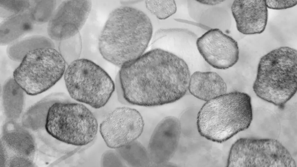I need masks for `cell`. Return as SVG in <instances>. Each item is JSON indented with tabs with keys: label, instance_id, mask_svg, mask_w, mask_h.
<instances>
[{
	"label": "cell",
	"instance_id": "obj_1",
	"mask_svg": "<svg viewBox=\"0 0 297 167\" xmlns=\"http://www.w3.org/2000/svg\"><path fill=\"white\" fill-rule=\"evenodd\" d=\"M191 76L184 60L158 48L124 65L119 72L125 100L144 107L164 105L180 99L188 90Z\"/></svg>",
	"mask_w": 297,
	"mask_h": 167
},
{
	"label": "cell",
	"instance_id": "obj_2",
	"mask_svg": "<svg viewBox=\"0 0 297 167\" xmlns=\"http://www.w3.org/2000/svg\"><path fill=\"white\" fill-rule=\"evenodd\" d=\"M152 34L151 21L145 14L121 6L110 14L99 37V50L105 60L121 67L144 53Z\"/></svg>",
	"mask_w": 297,
	"mask_h": 167
},
{
	"label": "cell",
	"instance_id": "obj_3",
	"mask_svg": "<svg viewBox=\"0 0 297 167\" xmlns=\"http://www.w3.org/2000/svg\"><path fill=\"white\" fill-rule=\"evenodd\" d=\"M253 117L250 96L233 91L204 103L198 113V129L202 136L222 143L249 128Z\"/></svg>",
	"mask_w": 297,
	"mask_h": 167
},
{
	"label": "cell",
	"instance_id": "obj_4",
	"mask_svg": "<svg viewBox=\"0 0 297 167\" xmlns=\"http://www.w3.org/2000/svg\"><path fill=\"white\" fill-rule=\"evenodd\" d=\"M253 89L258 97L282 108L297 91L296 50L282 46L262 57Z\"/></svg>",
	"mask_w": 297,
	"mask_h": 167
},
{
	"label": "cell",
	"instance_id": "obj_5",
	"mask_svg": "<svg viewBox=\"0 0 297 167\" xmlns=\"http://www.w3.org/2000/svg\"><path fill=\"white\" fill-rule=\"evenodd\" d=\"M45 127L47 133L56 139L82 146L94 140L98 124L93 114L85 106L62 99L50 107Z\"/></svg>",
	"mask_w": 297,
	"mask_h": 167
},
{
	"label": "cell",
	"instance_id": "obj_6",
	"mask_svg": "<svg viewBox=\"0 0 297 167\" xmlns=\"http://www.w3.org/2000/svg\"><path fill=\"white\" fill-rule=\"evenodd\" d=\"M64 75L71 98L95 108L105 105L115 89L114 83L106 72L88 59L73 61L68 65Z\"/></svg>",
	"mask_w": 297,
	"mask_h": 167
},
{
	"label": "cell",
	"instance_id": "obj_7",
	"mask_svg": "<svg viewBox=\"0 0 297 167\" xmlns=\"http://www.w3.org/2000/svg\"><path fill=\"white\" fill-rule=\"evenodd\" d=\"M66 65L55 48H41L24 57L14 71L13 78L26 93L36 95L58 81L64 75Z\"/></svg>",
	"mask_w": 297,
	"mask_h": 167
},
{
	"label": "cell",
	"instance_id": "obj_8",
	"mask_svg": "<svg viewBox=\"0 0 297 167\" xmlns=\"http://www.w3.org/2000/svg\"><path fill=\"white\" fill-rule=\"evenodd\" d=\"M227 167H296L287 149L271 139L241 138L232 145Z\"/></svg>",
	"mask_w": 297,
	"mask_h": 167
},
{
	"label": "cell",
	"instance_id": "obj_9",
	"mask_svg": "<svg viewBox=\"0 0 297 167\" xmlns=\"http://www.w3.org/2000/svg\"><path fill=\"white\" fill-rule=\"evenodd\" d=\"M144 123L142 115L135 109L117 108L101 123L100 134L107 146L118 149L136 140L142 134Z\"/></svg>",
	"mask_w": 297,
	"mask_h": 167
},
{
	"label": "cell",
	"instance_id": "obj_10",
	"mask_svg": "<svg viewBox=\"0 0 297 167\" xmlns=\"http://www.w3.org/2000/svg\"><path fill=\"white\" fill-rule=\"evenodd\" d=\"M6 123L1 139L0 167L33 166L35 152L30 133L13 120Z\"/></svg>",
	"mask_w": 297,
	"mask_h": 167
},
{
	"label": "cell",
	"instance_id": "obj_11",
	"mask_svg": "<svg viewBox=\"0 0 297 167\" xmlns=\"http://www.w3.org/2000/svg\"><path fill=\"white\" fill-rule=\"evenodd\" d=\"M90 0H65L59 5L47 24L48 37L61 41L79 33L92 8Z\"/></svg>",
	"mask_w": 297,
	"mask_h": 167
},
{
	"label": "cell",
	"instance_id": "obj_12",
	"mask_svg": "<svg viewBox=\"0 0 297 167\" xmlns=\"http://www.w3.org/2000/svg\"><path fill=\"white\" fill-rule=\"evenodd\" d=\"M198 49L205 60L213 67L226 69L239 59L237 42L218 28L211 29L198 38Z\"/></svg>",
	"mask_w": 297,
	"mask_h": 167
},
{
	"label": "cell",
	"instance_id": "obj_13",
	"mask_svg": "<svg viewBox=\"0 0 297 167\" xmlns=\"http://www.w3.org/2000/svg\"><path fill=\"white\" fill-rule=\"evenodd\" d=\"M181 131L180 122L175 117H166L158 123L147 149L152 164L164 165L171 159L177 149Z\"/></svg>",
	"mask_w": 297,
	"mask_h": 167
},
{
	"label": "cell",
	"instance_id": "obj_14",
	"mask_svg": "<svg viewBox=\"0 0 297 167\" xmlns=\"http://www.w3.org/2000/svg\"><path fill=\"white\" fill-rule=\"evenodd\" d=\"M267 8L265 0L234 1L231 9L238 30L245 35L262 32L267 23Z\"/></svg>",
	"mask_w": 297,
	"mask_h": 167
},
{
	"label": "cell",
	"instance_id": "obj_15",
	"mask_svg": "<svg viewBox=\"0 0 297 167\" xmlns=\"http://www.w3.org/2000/svg\"><path fill=\"white\" fill-rule=\"evenodd\" d=\"M227 85L218 74L196 71L191 76L189 89L196 97L207 101L227 93Z\"/></svg>",
	"mask_w": 297,
	"mask_h": 167
},
{
	"label": "cell",
	"instance_id": "obj_16",
	"mask_svg": "<svg viewBox=\"0 0 297 167\" xmlns=\"http://www.w3.org/2000/svg\"><path fill=\"white\" fill-rule=\"evenodd\" d=\"M28 11L12 17L3 20L1 22V45H9L26 35L32 33L34 25L30 18Z\"/></svg>",
	"mask_w": 297,
	"mask_h": 167
},
{
	"label": "cell",
	"instance_id": "obj_17",
	"mask_svg": "<svg viewBox=\"0 0 297 167\" xmlns=\"http://www.w3.org/2000/svg\"><path fill=\"white\" fill-rule=\"evenodd\" d=\"M25 93L13 78L6 80L2 87V106L4 114L9 120L19 118L23 108Z\"/></svg>",
	"mask_w": 297,
	"mask_h": 167
},
{
	"label": "cell",
	"instance_id": "obj_18",
	"mask_svg": "<svg viewBox=\"0 0 297 167\" xmlns=\"http://www.w3.org/2000/svg\"><path fill=\"white\" fill-rule=\"evenodd\" d=\"M53 40L46 36L32 35L23 37L8 45L7 54L9 58L17 62H21L29 52L38 48H55Z\"/></svg>",
	"mask_w": 297,
	"mask_h": 167
},
{
	"label": "cell",
	"instance_id": "obj_19",
	"mask_svg": "<svg viewBox=\"0 0 297 167\" xmlns=\"http://www.w3.org/2000/svg\"><path fill=\"white\" fill-rule=\"evenodd\" d=\"M63 95L60 93L52 94L31 107L23 116L24 126L34 130L45 126L50 107L56 101L62 100Z\"/></svg>",
	"mask_w": 297,
	"mask_h": 167
},
{
	"label": "cell",
	"instance_id": "obj_20",
	"mask_svg": "<svg viewBox=\"0 0 297 167\" xmlns=\"http://www.w3.org/2000/svg\"><path fill=\"white\" fill-rule=\"evenodd\" d=\"M117 149L124 163L129 166L146 167L152 164L147 150L137 140Z\"/></svg>",
	"mask_w": 297,
	"mask_h": 167
},
{
	"label": "cell",
	"instance_id": "obj_21",
	"mask_svg": "<svg viewBox=\"0 0 297 167\" xmlns=\"http://www.w3.org/2000/svg\"><path fill=\"white\" fill-rule=\"evenodd\" d=\"M28 11L30 18L34 25L47 24L59 5L57 0H30Z\"/></svg>",
	"mask_w": 297,
	"mask_h": 167
},
{
	"label": "cell",
	"instance_id": "obj_22",
	"mask_svg": "<svg viewBox=\"0 0 297 167\" xmlns=\"http://www.w3.org/2000/svg\"><path fill=\"white\" fill-rule=\"evenodd\" d=\"M82 44L79 33L73 37L59 41L58 51L67 65L79 59L82 50Z\"/></svg>",
	"mask_w": 297,
	"mask_h": 167
},
{
	"label": "cell",
	"instance_id": "obj_23",
	"mask_svg": "<svg viewBox=\"0 0 297 167\" xmlns=\"http://www.w3.org/2000/svg\"><path fill=\"white\" fill-rule=\"evenodd\" d=\"M147 9L160 19H164L174 14L177 10L175 2L173 0H146Z\"/></svg>",
	"mask_w": 297,
	"mask_h": 167
},
{
	"label": "cell",
	"instance_id": "obj_24",
	"mask_svg": "<svg viewBox=\"0 0 297 167\" xmlns=\"http://www.w3.org/2000/svg\"><path fill=\"white\" fill-rule=\"evenodd\" d=\"M30 0H0V16L3 20L23 13L29 9Z\"/></svg>",
	"mask_w": 297,
	"mask_h": 167
},
{
	"label": "cell",
	"instance_id": "obj_25",
	"mask_svg": "<svg viewBox=\"0 0 297 167\" xmlns=\"http://www.w3.org/2000/svg\"><path fill=\"white\" fill-rule=\"evenodd\" d=\"M101 163L102 167L125 166V163L118 152L112 150H106L103 154Z\"/></svg>",
	"mask_w": 297,
	"mask_h": 167
},
{
	"label": "cell",
	"instance_id": "obj_26",
	"mask_svg": "<svg viewBox=\"0 0 297 167\" xmlns=\"http://www.w3.org/2000/svg\"><path fill=\"white\" fill-rule=\"evenodd\" d=\"M267 8L274 10H282L292 7L296 5L297 0H266Z\"/></svg>",
	"mask_w": 297,
	"mask_h": 167
},
{
	"label": "cell",
	"instance_id": "obj_27",
	"mask_svg": "<svg viewBox=\"0 0 297 167\" xmlns=\"http://www.w3.org/2000/svg\"><path fill=\"white\" fill-rule=\"evenodd\" d=\"M196 1L202 4L209 6H214L220 4L224 1L219 0H197Z\"/></svg>",
	"mask_w": 297,
	"mask_h": 167
}]
</instances>
